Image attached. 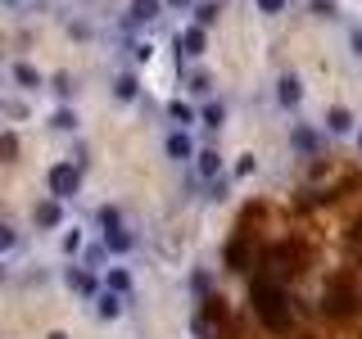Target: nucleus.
<instances>
[{"mask_svg": "<svg viewBox=\"0 0 362 339\" xmlns=\"http://www.w3.org/2000/svg\"><path fill=\"white\" fill-rule=\"evenodd\" d=\"M199 122H204V127H213V131H218L222 122H226V105H218V100H213V105H204V109H199Z\"/></svg>", "mask_w": 362, "mask_h": 339, "instance_id": "nucleus-17", "label": "nucleus"}, {"mask_svg": "<svg viewBox=\"0 0 362 339\" xmlns=\"http://www.w3.org/2000/svg\"><path fill=\"white\" fill-rule=\"evenodd\" d=\"M68 285H73L77 294H86V299H95V294H100V280H95V271H90V267H68Z\"/></svg>", "mask_w": 362, "mask_h": 339, "instance_id": "nucleus-9", "label": "nucleus"}, {"mask_svg": "<svg viewBox=\"0 0 362 339\" xmlns=\"http://www.w3.org/2000/svg\"><path fill=\"white\" fill-rule=\"evenodd\" d=\"M177 45H181V54H186V59H199V54L209 50V32L190 23V28H181V32H177Z\"/></svg>", "mask_w": 362, "mask_h": 339, "instance_id": "nucleus-5", "label": "nucleus"}, {"mask_svg": "<svg viewBox=\"0 0 362 339\" xmlns=\"http://www.w3.org/2000/svg\"><path fill=\"white\" fill-rule=\"evenodd\" d=\"M190 90H195V95H209V90H213V77L209 73H195V77H190Z\"/></svg>", "mask_w": 362, "mask_h": 339, "instance_id": "nucleus-26", "label": "nucleus"}, {"mask_svg": "<svg viewBox=\"0 0 362 339\" xmlns=\"http://www.w3.org/2000/svg\"><path fill=\"white\" fill-rule=\"evenodd\" d=\"M14 244H18V231H14V226H5V222H0V254H9Z\"/></svg>", "mask_w": 362, "mask_h": 339, "instance_id": "nucleus-23", "label": "nucleus"}, {"mask_svg": "<svg viewBox=\"0 0 362 339\" xmlns=\"http://www.w3.org/2000/svg\"><path fill=\"white\" fill-rule=\"evenodd\" d=\"M5 5H9V0H5Z\"/></svg>", "mask_w": 362, "mask_h": 339, "instance_id": "nucleus-33", "label": "nucleus"}, {"mask_svg": "<svg viewBox=\"0 0 362 339\" xmlns=\"http://www.w3.org/2000/svg\"><path fill=\"white\" fill-rule=\"evenodd\" d=\"M0 158H5V163H9V158H18V136H0Z\"/></svg>", "mask_w": 362, "mask_h": 339, "instance_id": "nucleus-21", "label": "nucleus"}, {"mask_svg": "<svg viewBox=\"0 0 362 339\" xmlns=\"http://www.w3.org/2000/svg\"><path fill=\"white\" fill-rule=\"evenodd\" d=\"M190 9H195V28L209 32L213 23H218V14H222V0H199V5H190Z\"/></svg>", "mask_w": 362, "mask_h": 339, "instance_id": "nucleus-13", "label": "nucleus"}, {"mask_svg": "<svg viewBox=\"0 0 362 339\" xmlns=\"http://www.w3.org/2000/svg\"><path fill=\"white\" fill-rule=\"evenodd\" d=\"M168 118H173V122H177V127H181V131H186V127H190V122H195V109H190V105H181V100H173V105H168Z\"/></svg>", "mask_w": 362, "mask_h": 339, "instance_id": "nucleus-19", "label": "nucleus"}, {"mask_svg": "<svg viewBox=\"0 0 362 339\" xmlns=\"http://www.w3.org/2000/svg\"><path fill=\"white\" fill-rule=\"evenodd\" d=\"M254 172H258L254 154H240V163H235V177H254Z\"/></svg>", "mask_w": 362, "mask_h": 339, "instance_id": "nucleus-27", "label": "nucleus"}, {"mask_svg": "<svg viewBox=\"0 0 362 339\" xmlns=\"http://www.w3.org/2000/svg\"><path fill=\"white\" fill-rule=\"evenodd\" d=\"M64 249H68V254H77V249H82V231H68L64 235Z\"/></svg>", "mask_w": 362, "mask_h": 339, "instance_id": "nucleus-28", "label": "nucleus"}, {"mask_svg": "<svg viewBox=\"0 0 362 339\" xmlns=\"http://www.w3.org/2000/svg\"><path fill=\"white\" fill-rule=\"evenodd\" d=\"M77 190H82V167L77 163H54L50 167V195L64 203V199H73Z\"/></svg>", "mask_w": 362, "mask_h": 339, "instance_id": "nucleus-2", "label": "nucleus"}, {"mask_svg": "<svg viewBox=\"0 0 362 339\" xmlns=\"http://www.w3.org/2000/svg\"><path fill=\"white\" fill-rule=\"evenodd\" d=\"M100 249H105V254H132V249H136V235L127 231V226H113V231H105Z\"/></svg>", "mask_w": 362, "mask_h": 339, "instance_id": "nucleus-8", "label": "nucleus"}, {"mask_svg": "<svg viewBox=\"0 0 362 339\" xmlns=\"http://www.w3.org/2000/svg\"><path fill=\"white\" fill-rule=\"evenodd\" d=\"M163 5H173V9H190L195 0H163Z\"/></svg>", "mask_w": 362, "mask_h": 339, "instance_id": "nucleus-30", "label": "nucleus"}, {"mask_svg": "<svg viewBox=\"0 0 362 339\" xmlns=\"http://www.w3.org/2000/svg\"><path fill=\"white\" fill-rule=\"evenodd\" d=\"M354 145H358V154H362V131H354Z\"/></svg>", "mask_w": 362, "mask_h": 339, "instance_id": "nucleus-31", "label": "nucleus"}, {"mask_svg": "<svg viewBox=\"0 0 362 339\" xmlns=\"http://www.w3.org/2000/svg\"><path fill=\"white\" fill-rule=\"evenodd\" d=\"M14 82H18L23 90H37V86H41V73H37L32 64H14Z\"/></svg>", "mask_w": 362, "mask_h": 339, "instance_id": "nucleus-18", "label": "nucleus"}, {"mask_svg": "<svg viewBox=\"0 0 362 339\" xmlns=\"http://www.w3.org/2000/svg\"><path fill=\"white\" fill-rule=\"evenodd\" d=\"M50 339H68V335H64V331H54V335H50Z\"/></svg>", "mask_w": 362, "mask_h": 339, "instance_id": "nucleus-32", "label": "nucleus"}, {"mask_svg": "<svg viewBox=\"0 0 362 339\" xmlns=\"http://www.w3.org/2000/svg\"><path fill=\"white\" fill-rule=\"evenodd\" d=\"M54 127H59V131H73L77 127V113L73 109H59V113H54Z\"/></svg>", "mask_w": 362, "mask_h": 339, "instance_id": "nucleus-24", "label": "nucleus"}, {"mask_svg": "<svg viewBox=\"0 0 362 339\" xmlns=\"http://www.w3.org/2000/svg\"><path fill=\"white\" fill-rule=\"evenodd\" d=\"M105 258H109V254H105L100 244H90V249H86V267H90V271H100V267H105Z\"/></svg>", "mask_w": 362, "mask_h": 339, "instance_id": "nucleus-25", "label": "nucleus"}, {"mask_svg": "<svg viewBox=\"0 0 362 339\" xmlns=\"http://www.w3.org/2000/svg\"><path fill=\"white\" fill-rule=\"evenodd\" d=\"M163 14V0H132L127 5V23L132 28H145V23H154Z\"/></svg>", "mask_w": 362, "mask_h": 339, "instance_id": "nucleus-7", "label": "nucleus"}, {"mask_svg": "<svg viewBox=\"0 0 362 339\" xmlns=\"http://www.w3.org/2000/svg\"><path fill=\"white\" fill-rule=\"evenodd\" d=\"M163 154L173 158V163H190V158H195V141H190V131L173 127V131H168V141H163Z\"/></svg>", "mask_w": 362, "mask_h": 339, "instance_id": "nucleus-3", "label": "nucleus"}, {"mask_svg": "<svg viewBox=\"0 0 362 339\" xmlns=\"http://www.w3.org/2000/svg\"><path fill=\"white\" fill-rule=\"evenodd\" d=\"M95 312L105 316V321H113V316H122V294H113V290H100V294H95Z\"/></svg>", "mask_w": 362, "mask_h": 339, "instance_id": "nucleus-12", "label": "nucleus"}, {"mask_svg": "<svg viewBox=\"0 0 362 339\" xmlns=\"http://www.w3.org/2000/svg\"><path fill=\"white\" fill-rule=\"evenodd\" d=\"M276 105L281 109H299L303 105V82L294 73H281L276 77Z\"/></svg>", "mask_w": 362, "mask_h": 339, "instance_id": "nucleus-4", "label": "nucleus"}, {"mask_svg": "<svg viewBox=\"0 0 362 339\" xmlns=\"http://www.w3.org/2000/svg\"><path fill=\"white\" fill-rule=\"evenodd\" d=\"M326 131H331V136H349V131H354V113H349L344 105L326 109Z\"/></svg>", "mask_w": 362, "mask_h": 339, "instance_id": "nucleus-11", "label": "nucleus"}, {"mask_svg": "<svg viewBox=\"0 0 362 339\" xmlns=\"http://www.w3.org/2000/svg\"><path fill=\"white\" fill-rule=\"evenodd\" d=\"M254 308L258 316L272 326V331H290V312H286V294H281L272 280H258L254 285Z\"/></svg>", "mask_w": 362, "mask_h": 339, "instance_id": "nucleus-1", "label": "nucleus"}, {"mask_svg": "<svg viewBox=\"0 0 362 339\" xmlns=\"http://www.w3.org/2000/svg\"><path fill=\"white\" fill-rule=\"evenodd\" d=\"M32 218H37L41 231H54V226L64 222V203L59 199H45V203H37V213H32Z\"/></svg>", "mask_w": 362, "mask_h": 339, "instance_id": "nucleus-10", "label": "nucleus"}, {"mask_svg": "<svg viewBox=\"0 0 362 339\" xmlns=\"http://www.w3.org/2000/svg\"><path fill=\"white\" fill-rule=\"evenodd\" d=\"M190 163H195V177H199V181H218V177H222V154H218V150H195V158H190Z\"/></svg>", "mask_w": 362, "mask_h": 339, "instance_id": "nucleus-6", "label": "nucleus"}, {"mask_svg": "<svg viewBox=\"0 0 362 339\" xmlns=\"http://www.w3.org/2000/svg\"><path fill=\"white\" fill-rule=\"evenodd\" d=\"M113 95H118V100H136V95H141L136 73H118V77H113Z\"/></svg>", "mask_w": 362, "mask_h": 339, "instance_id": "nucleus-14", "label": "nucleus"}, {"mask_svg": "<svg viewBox=\"0 0 362 339\" xmlns=\"http://www.w3.org/2000/svg\"><path fill=\"white\" fill-rule=\"evenodd\" d=\"M290 145H294V150H303V154H313V150H317V131H313V127H303V122H299V127L290 131Z\"/></svg>", "mask_w": 362, "mask_h": 339, "instance_id": "nucleus-16", "label": "nucleus"}, {"mask_svg": "<svg viewBox=\"0 0 362 339\" xmlns=\"http://www.w3.org/2000/svg\"><path fill=\"white\" fill-rule=\"evenodd\" d=\"M254 5H258V14H286L290 0H254Z\"/></svg>", "mask_w": 362, "mask_h": 339, "instance_id": "nucleus-22", "label": "nucleus"}, {"mask_svg": "<svg viewBox=\"0 0 362 339\" xmlns=\"http://www.w3.org/2000/svg\"><path fill=\"white\" fill-rule=\"evenodd\" d=\"M349 50H354L358 59H362V28H354V32H349Z\"/></svg>", "mask_w": 362, "mask_h": 339, "instance_id": "nucleus-29", "label": "nucleus"}, {"mask_svg": "<svg viewBox=\"0 0 362 339\" xmlns=\"http://www.w3.org/2000/svg\"><path fill=\"white\" fill-rule=\"evenodd\" d=\"M105 290H113V294H132V271L109 267V271H105Z\"/></svg>", "mask_w": 362, "mask_h": 339, "instance_id": "nucleus-15", "label": "nucleus"}, {"mask_svg": "<svg viewBox=\"0 0 362 339\" xmlns=\"http://www.w3.org/2000/svg\"><path fill=\"white\" fill-rule=\"evenodd\" d=\"M100 226H105V231H113V226H122V213L113 208V203H105V208H100Z\"/></svg>", "mask_w": 362, "mask_h": 339, "instance_id": "nucleus-20", "label": "nucleus"}]
</instances>
